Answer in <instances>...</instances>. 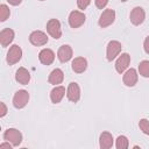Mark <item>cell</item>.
I'll use <instances>...</instances> for the list:
<instances>
[{"mask_svg": "<svg viewBox=\"0 0 149 149\" xmlns=\"http://www.w3.org/2000/svg\"><path fill=\"white\" fill-rule=\"evenodd\" d=\"M29 100V93L26 90H19L15 92L14 97H13V106L17 109L23 108Z\"/></svg>", "mask_w": 149, "mask_h": 149, "instance_id": "1", "label": "cell"}, {"mask_svg": "<svg viewBox=\"0 0 149 149\" xmlns=\"http://www.w3.org/2000/svg\"><path fill=\"white\" fill-rule=\"evenodd\" d=\"M3 139L13 144V147H17L22 142V134L15 128H8L3 133Z\"/></svg>", "mask_w": 149, "mask_h": 149, "instance_id": "2", "label": "cell"}, {"mask_svg": "<svg viewBox=\"0 0 149 149\" xmlns=\"http://www.w3.org/2000/svg\"><path fill=\"white\" fill-rule=\"evenodd\" d=\"M121 43L119 41H111L108 42L107 44V48H106V57H107V61L112 62L116 56H119V54L121 52Z\"/></svg>", "mask_w": 149, "mask_h": 149, "instance_id": "3", "label": "cell"}, {"mask_svg": "<svg viewBox=\"0 0 149 149\" xmlns=\"http://www.w3.org/2000/svg\"><path fill=\"white\" fill-rule=\"evenodd\" d=\"M47 31L48 34L54 37L55 40L59 38L62 36V29H61V23L56 19H50L47 23Z\"/></svg>", "mask_w": 149, "mask_h": 149, "instance_id": "4", "label": "cell"}, {"mask_svg": "<svg viewBox=\"0 0 149 149\" xmlns=\"http://www.w3.org/2000/svg\"><path fill=\"white\" fill-rule=\"evenodd\" d=\"M22 57V50L17 44H14L9 48L8 52H7V63L9 65H13L15 63H17Z\"/></svg>", "mask_w": 149, "mask_h": 149, "instance_id": "5", "label": "cell"}, {"mask_svg": "<svg viewBox=\"0 0 149 149\" xmlns=\"http://www.w3.org/2000/svg\"><path fill=\"white\" fill-rule=\"evenodd\" d=\"M29 42H30L33 45L41 47V45L47 44V42H48V36H47L45 33H43V31H41V30H35V31H33V33L29 35Z\"/></svg>", "mask_w": 149, "mask_h": 149, "instance_id": "6", "label": "cell"}, {"mask_svg": "<svg viewBox=\"0 0 149 149\" xmlns=\"http://www.w3.org/2000/svg\"><path fill=\"white\" fill-rule=\"evenodd\" d=\"M85 22V14L79 10H72L69 15V24L71 28H78Z\"/></svg>", "mask_w": 149, "mask_h": 149, "instance_id": "7", "label": "cell"}, {"mask_svg": "<svg viewBox=\"0 0 149 149\" xmlns=\"http://www.w3.org/2000/svg\"><path fill=\"white\" fill-rule=\"evenodd\" d=\"M115 20V12L113 9H105L99 17V26L101 28H106L111 26Z\"/></svg>", "mask_w": 149, "mask_h": 149, "instance_id": "8", "label": "cell"}, {"mask_svg": "<svg viewBox=\"0 0 149 149\" xmlns=\"http://www.w3.org/2000/svg\"><path fill=\"white\" fill-rule=\"evenodd\" d=\"M146 19V13L142 7H135L130 12V22L134 26H140Z\"/></svg>", "mask_w": 149, "mask_h": 149, "instance_id": "9", "label": "cell"}, {"mask_svg": "<svg viewBox=\"0 0 149 149\" xmlns=\"http://www.w3.org/2000/svg\"><path fill=\"white\" fill-rule=\"evenodd\" d=\"M129 63H130V56L127 52H123L118 57V59L115 62V70L119 73H123L125 70L128 68Z\"/></svg>", "mask_w": 149, "mask_h": 149, "instance_id": "10", "label": "cell"}, {"mask_svg": "<svg viewBox=\"0 0 149 149\" xmlns=\"http://www.w3.org/2000/svg\"><path fill=\"white\" fill-rule=\"evenodd\" d=\"M66 97L72 102H77L79 100V98H80V88H79L77 83L72 81V83L69 84L68 90H66Z\"/></svg>", "mask_w": 149, "mask_h": 149, "instance_id": "11", "label": "cell"}, {"mask_svg": "<svg viewBox=\"0 0 149 149\" xmlns=\"http://www.w3.org/2000/svg\"><path fill=\"white\" fill-rule=\"evenodd\" d=\"M38 59L44 65H50L55 61V52L51 49H42L38 54Z\"/></svg>", "mask_w": 149, "mask_h": 149, "instance_id": "12", "label": "cell"}, {"mask_svg": "<svg viewBox=\"0 0 149 149\" xmlns=\"http://www.w3.org/2000/svg\"><path fill=\"white\" fill-rule=\"evenodd\" d=\"M57 57L62 63H65V62L70 61L72 58V48L68 44H64V45L59 47V49L57 51Z\"/></svg>", "mask_w": 149, "mask_h": 149, "instance_id": "13", "label": "cell"}, {"mask_svg": "<svg viewBox=\"0 0 149 149\" xmlns=\"http://www.w3.org/2000/svg\"><path fill=\"white\" fill-rule=\"evenodd\" d=\"M137 83V72L135 69H129L125 72L123 74V84L128 87H133L135 86V84Z\"/></svg>", "mask_w": 149, "mask_h": 149, "instance_id": "14", "label": "cell"}, {"mask_svg": "<svg viewBox=\"0 0 149 149\" xmlns=\"http://www.w3.org/2000/svg\"><path fill=\"white\" fill-rule=\"evenodd\" d=\"M14 40V30L10 28H5L0 31V42L1 45L3 48L8 47L9 43H12V41Z\"/></svg>", "mask_w": 149, "mask_h": 149, "instance_id": "15", "label": "cell"}, {"mask_svg": "<svg viewBox=\"0 0 149 149\" xmlns=\"http://www.w3.org/2000/svg\"><path fill=\"white\" fill-rule=\"evenodd\" d=\"M71 68L76 73H83L87 68V61L84 57H76L71 63Z\"/></svg>", "mask_w": 149, "mask_h": 149, "instance_id": "16", "label": "cell"}, {"mask_svg": "<svg viewBox=\"0 0 149 149\" xmlns=\"http://www.w3.org/2000/svg\"><path fill=\"white\" fill-rule=\"evenodd\" d=\"M15 80L22 85H27L30 80V73L26 68H19L15 72Z\"/></svg>", "mask_w": 149, "mask_h": 149, "instance_id": "17", "label": "cell"}, {"mask_svg": "<svg viewBox=\"0 0 149 149\" xmlns=\"http://www.w3.org/2000/svg\"><path fill=\"white\" fill-rule=\"evenodd\" d=\"M99 146L101 149H108L113 146V136L108 132H102L99 137Z\"/></svg>", "mask_w": 149, "mask_h": 149, "instance_id": "18", "label": "cell"}, {"mask_svg": "<svg viewBox=\"0 0 149 149\" xmlns=\"http://www.w3.org/2000/svg\"><path fill=\"white\" fill-rule=\"evenodd\" d=\"M65 95V87L64 86H56L50 92V99L54 104H58L63 97Z\"/></svg>", "mask_w": 149, "mask_h": 149, "instance_id": "19", "label": "cell"}, {"mask_svg": "<svg viewBox=\"0 0 149 149\" xmlns=\"http://www.w3.org/2000/svg\"><path fill=\"white\" fill-rule=\"evenodd\" d=\"M63 79H64V73H63V71H62L61 69H55V70H52V71L50 72V74H49V78H48L49 83L52 84V85H58V84H61V83L63 81Z\"/></svg>", "mask_w": 149, "mask_h": 149, "instance_id": "20", "label": "cell"}, {"mask_svg": "<svg viewBox=\"0 0 149 149\" xmlns=\"http://www.w3.org/2000/svg\"><path fill=\"white\" fill-rule=\"evenodd\" d=\"M115 147L118 149H126L129 147V142H128V139L125 136V135H120L118 136L116 139V142H115Z\"/></svg>", "mask_w": 149, "mask_h": 149, "instance_id": "21", "label": "cell"}, {"mask_svg": "<svg viewBox=\"0 0 149 149\" xmlns=\"http://www.w3.org/2000/svg\"><path fill=\"white\" fill-rule=\"evenodd\" d=\"M139 72L141 76L148 78L149 77V61H142L139 65Z\"/></svg>", "mask_w": 149, "mask_h": 149, "instance_id": "22", "label": "cell"}, {"mask_svg": "<svg viewBox=\"0 0 149 149\" xmlns=\"http://www.w3.org/2000/svg\"><path fill=\"white\" fill-rule=\"evenodd\" d=\"M9 14H10L9 8H8L6 5L2 3V5L0 6V21H1V22L6 21V20L9 17Z\"/></svg>", "mask_w": 149, "mask_h": 149, "instance_id": "23", "label": "cell"}, {"mask_svg": "<svg viewBox=\"0 0 149 149\" xmlns=\"http://www.w3.org/2000/svg\"><path fill=\"white\" fill-rule=\"evenodd\" d=\"M139 127L146 135H149V121L147 119H141L139 122Z\"/></svg>", "mask_w": 149, "mask_h": 149, "instance_id": "24", "label": "cell"}, {"mask_svg": "<svg viewBox=\"0 0 149 149\" xmlns=\"http://www.w3.org/2000/svg\"><path fill=\"white\" fill-rule=\"evenodd\" d=\"M91 0H77V6L79 9H85L90 5Z\"/></svg>", "mask_w": 149, "mask_h": 149, "instance_id": "25", "label": "cell"}, {"mask_svg": "<svg viewBox=\"0 0 149 149\" xmlns=\"http://www.w3.org/2000/svg\"><path fill=\"white\" fill-rule=\"evenodd\" d=\"M95 1V6L99 8V9H102L107 3H108V0H94Z\"/></svg>", "mask_w": 149, "mask_h": 149, "instance_id": "26", "label": "cell"}, {"mask_svg": "<svg viewBox=\"0 0 149 149\" xmlns=\"http://www.w3.org/2000/svg\"><path fill=\"white\" fill-rule=\"evenodd\" d=\"M0 107H1V111H0V116H5L7 114V107L5 105V102H0Z\"/></svg>", "mask_w": 149, "mask_h": 149, "instance_id": "27", "label": "cell"}, {"mask_svg": "<svg viewBox=\"0 0 149 149\" xmlns=\"http://www.w3.org/2000/svg\"><path fill=\"white\" fill-rule=\"evenodd\" d=\"M143 48H144V51L149 55V36H147V37H146L144 43H143Z\"/></svg>", "mask_w": 149, "mask_h": 149, "instance_id": "28", "label": "cell"}, {"mask_svg": "<svg viewBox=\"0 0 149 149\" xmlns=\"http://www.w3.org/2000/svg\"><path fill=\"white\" fill-rule=\"evenodd\" d=\"M10 5H13V6H17V5H20L21 3V1L22 0H7Z\"/></svg>", "mask_w": 149, "mask_h": 149, "instance_id": "29", "label": "cell"}, {"mask_svg": "<svg viewBox=\"0 0 149 149\" xmlns=\"http://www.w3.org/2000/svg\"><path fill=\"white\" fill-rule=\"evenodd\" d=\"M12 146H13V144L7 141V143H1V144H0V148H9V149H10Z\"/></svg>", "mask_w": 149, "mask_h": 149, "instance_id": "30", "label": "cell"}, {"mask_svg": "<svg viewBox=\"0 0 149 149\" xmlns=\"http://www.w3.org/2000/svg\"><path fill=\"white\" fill-rule=\"evenodd\" d=\"M121 1H123V2H125V1H127V0H121Z\"/></svg>", "mask_w": 149, "mask_h": 149, "instance_id": "31", "label": "cell"}, {"mask_svg": "<svg viewBox=\"0 0 149 149\" xmlns=\"http://www.w3.org/2000/svg\"><path fill=\"white\" fill-rule=\"evenodd\" d=\"M41 1H44V0H41Z\"/></svg>", "mask_w": 149, "mask_h": 149, "instance_id": "32", "label": "cell"}]
</instances>
